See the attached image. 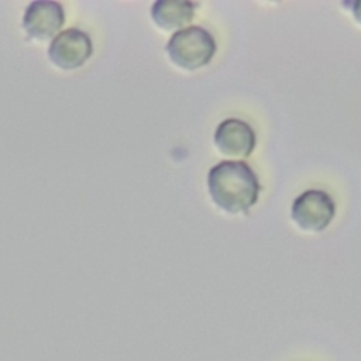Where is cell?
Returning <instances> with one entry per match:
<instances>
[{
    "instance_id": "277c9868",
    "label": "cell",
    "mask_w": 361,
    "mask_h": 361,
    "mask_svg": "<svg viewBox=\"0 0 361 361\" xmlns=\"http://www.w3.org/2000/svg\"><path fill=\"white\" fill-rule=\"evenodd\" d=\"M336 213L334 200L329 193L320 189H307L302 192L292 203L290 217L303 231H323Z\"/></svg>"
},
{
    "instance_id": "7a4b0ae2",
    "label": "cell",
    "mask_w": 361,
    "mask_h": 361,
    "mask_svg": "<svg viewBox=\"0 0 361 361\" xmlns=\"http://www.w3.org/2000/svg\"><path fill=\"white\" fill-rule=\"evenodd\" d=\"M165 51L173 65L192 72L212 61L216 52V41L203 27L190 25L176 31L169 38Z\"/></svg>"
},
{
    "instance_id": "6da1fadb",
    "label": "cell",
    "mask_w": 361,
    "mask_h": 361,
    "mask_svg": "<svg viewBox=\"0 0 361 361\" xmlns=\"http://www.w3.org/2000/svg\"><path fill=\"white\" fill-rule=\"evenodd\" d=\"M207 188L217 207L230 214L245 213L259 195L254 171L243 161H221L207 173Z\"/></svg>"
},
{
    "instance_id": "8992f818",
    "label": "cell",
    "mask_w": 361,
    "mask_h": 361,
    "mask_svg": "<svg viewBox=\"0 0 361 361\" xmlns=\"http://www.w3.org/2000/svg\"><path fill=\"white\" fill-rule=\"evenodd\" d=\"M214 144L228 158H245L255 148V133L240 118L223 120L214 131Z\"/></svg>"
},
{
    "instance_id": "3957f363",
    "label": "cell",
    "mask_w": 361,
    "mask_h": 361,
    "mask_svg": "<svg viewBox=\"0 0 361 361\" xmlns=\"http://www.w3.org/2000/svg\"><path fill=\"white\" fill-rule=\"evenodd\" d=\"M93 54L90 35L80 28L58 32L49 42L48 59L59 71L72 72L82 68Z\"/></svg>"
},
{
    "instance_id": "5b68a950",
    "label": "cell",
    "mask_w": 361,
    "mask_h": 361,
    "mask_svg": "<svg viewBox=\"0 0 361 361\" xmlns=\"http://www.w3.org/2000/svg\"><path fill=\"white\" fill-rule=\"evenodd\" d=\"M65 23V11L61 3L51 0L31 1L23 14V30L38 42L52 39Z\"/></svg>"
},
{
    "instance_id": "52a82bcc",
    "label": "cell",
    "mask_w": 361,
    "mask_h": 361,
    "mask_svg": "<svg viewBox=\"0 0 361 361\" xmlns=\"http://www.w3.org/2000/svg\"><path fill=\"white\" fill-rule=\"evenodd\" d=\"M197 4L186 0H158L151 6L154 24L164 31H180L193 20Z\"/></svg>"
},
{
    "instance_id": "ba28073f",
    "label": "cell",
    "mask_w": 361,
    "mask_h": 361,
    "mask_svg": "<svg viewBox=\"0 0 361 361\" xmlns=\"http://www.w3.org/2000/svg\"><path fill=\"white\" fill-rule=\"evenodd\" d=\"M353 16L361 24V0L353 3Z\"/></svg>"
}]
</instances>
